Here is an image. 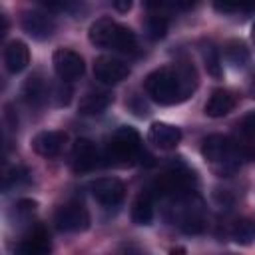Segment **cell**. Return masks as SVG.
Listing matches in <instances>:
<instances>
[{"instance_id": "cell-18", "label": "cell", "mask_w": 255, "mask_h": 255, "mask_svg": "<svg viewBox=\"0 0 255 255\" xmlns=\"http://www.w3.org/2000/svg\"><path fill=\"white\" fill-rule=\"evenodd\" d=\"M153 219V205L149 193L137 195V199L131 203V221L135 225H149Z\"/></svg>"}, {"instance_id": "cell-31", "label": "cell", "mask_w": 255, "mask_h": 255, "mask_svg": "<svg viewBox=\"0 0 255 255\" xmlns=\"http://www.w3.org/2000/svg\"><path fill=\"white\" fill-rule=\"evenodd\" d=\"M110 2H112V6H114L118 12L124 14V12H128V10L131 8V2H133V0H110Z\"/></svg>"}, {"instance_id": "cell-7", "label": "cell", "mask_w": 255, "mask_h": 255, "mask_svg": "<svg viewBox=\"0 0 255 255\" xmlns=\"http://www.w3.org/2000/svg\"><path fill=\"white\" fill-rule=\"evenodd\" d=\"M129 74V66L114 56H100L94 62V76L96 80H100L102 84H120L122 80H126Z\"/></svg>"}, {"instance_id": "cell-22", "label": "cell", "mask_w": 255, "mask_h": 255, "mask_svg": "<svg viewBox=\"0 0 255 255\" xmlns=\"http://www.w3.org/2000/svg\"><path fill=\"white\" fill-rule=\"evenodd\" d=\"M201 56H203V62H205V68L207 72L213 76V78H221L223 74V66H221V58H219V52L215 46L207 44L201 48Z\"/></svg>"}, {"instance_id": "cell-6", "label": "cell", "mask_w": 255, "mask_h": 255, "mask_svg": "<svg viewBox=\"0 0 255 255\" xmlns=\"http://www.w3.org/2000/svg\"><path fill=\"white\" fill-rule=\"evenodd\" d=\"M52 64H54V72H56L58 78L64 80V82H74V80H78V78L84 74V70H86L84 58H82L78 52L70 50V48H60V50H56L54 56H52Z\"/></svg>"}, {"instance_id": "cell-20", "label": "cell", "mask_w": 255, "mask_h": 255, "mask_svg": "<svg viewBox=\"0 0 255 255\" xmlns=\"http://www.w3.org/2000/svg\"><path fill=\"white\" fill-rule=\"evenodd\" d=\"M143 28H145V36L149 40H153V42L161 40L167 34V18L159 12H149V16L145 18Z\"/></svg>"}, {"instance_id": "cell-30", "label": "cell", "mask_w": 255, "mask_h": 255, "mask_svg": "<svg viewBox=\"0 0 255 255\" xmlns=\"http://www.w3.org/2000/svg\"><path fill=\"white\" fill-rule=\"evenodd\" d=\"M171 2H173V6H175L177 10H183V12H185V10L195 8L199 0H171Z\"/></svg>"}, {"instance_id": "cell-2", "label": "cell", "mask_w": 255, "mask_h": 255, "mask_svg": "<svg viewBox=\"0 0 255 255\" xmlns=\"http://www.w3.org/2000/svg\"><path fill=\"white\" fill-rule=\"evenodd\" d=\"M88 38L96 48H108V50H116L124 54H135L137 50L135 34L128 26L118 24L112 18L96 20L88 30Z\"/></svg>"}, {"instance_id": "cell-24", "label": "cell", "mask_w": 255, "mask_h": 255, "mask_svg": "<svg viewBox=\"0 0 255 255\" xmlns=\"http://www.w3.org/2000/svg\"><path fill=\"white\" fill-rule=\"evenodd\" d=\"M28 175H30L28 169L22 167V165H14V167L6 169V173H4V189H10V187H16V185L24 183L28 179Z\"/></svg>"}, {"instance_id": "cell-8", "label": "cell", "mask_w": 255, "mask_h": 255, "mask_svg": "<svg viewBox=\"0 0 255 255\" xmlns=\"http://www.w3.org/2000/svg\"><path fill=\"white\" fill-rule=\"evenodd\" d=\"M90 191L102 205H118L126 195V185L118 177H100L90 183Z\"/></svg>"}, {"instance_id": "cell-16", "label": "cell", "mask_w": 255, "mask_h": 255, "mask_svg": "<svg viewBox=\"0 0 255 255\" xmlns=\"http://www.w3.org/2000/svg\"><path fill=\"white\" fill-rule=\"evenodd\" d=\"M112 104V94L110 92H104V90H90L82 96L80 100V114L84 116H98L102 114L104 110H108V106Z\"/></svg>"}, {"instance_id": "cell-9", "label": "cell", "mask_w": 255, "mask_h": 255, "mask_svg": "<svg viewBox=\"0 0 255 255\" xmlns=\"http://www.w3.org/2000/svg\"><path fill=\"white\" fill-rule=\"evenodd\" d=\"M22 30L34 40H46L54 34L56 22L52 16L40 10H28L22 14Z\"/></svg>"}, {"instance_id": "cell-26", "label": "cell", "mask_w": 255, "mask_h": 255, "mask_svg": "<svg viewBox=\"0 0 255 255\" xmlns=\"http://www.w3.org/2000/svg\"><path fill=\"white\" fill-rule=\"evenodd\" d=\"M38 2L54 12H68L76 4V0H38Z\"/></svg>"}, {"instance_id": "cell-29", "label": "cell", "mask_w": 255, "mask_h": 255, "mask_svg": "<svg viewBox=\"0 0 255 255\" xmlns=\"http://www.w3.org/2000/svg\"><path fill=\"white\" fill-rule=\"evenodd\" d=\"M143 2V6L149 10V12H159L169 0H141Z\"/></svg>"}, {"instance_id": "cell-32", "label": "cell", "mask_w": 255, "mask_h": 255, "mask_svg": "<svg viewBox=\"0 0 255 255\" xmlns=\"http://www.w3.org/2000/svg\"><path fill=\"white\" fill-rule=\"evenodd\" d=\"M251 36H253V42H255V24H253V28H251Z\"/></svg>"}, {"instance_id": "cell-3", "label": "cell", "mask_w": 255, "mask_h": 255, "mask_svg": "<svg viewBox=\"0 0 255 255\" xmlns=\"http://www.w3.org/2000/svg\"><path fill=\"white\" fill-rule=\"evenodd\" d=\"M141 155H143V151H141L139 133L133 128H129V126H122L108 139L106 155L104 157H106L108 165L126 167V165L135 163Z\"/></svg>"}, {"instance_id": "cell-14", "label": "cell", "mask_w": 255, "mask_h": 255, "mask_svg": "<svg viewBox=\"0 0 255 255\" xmlns=\"http://www.w3.org/2000/svg\"><path fill=\"white\" fill-rule=\"evenodd\" d=\"M235 104H237V98H235L233 92L223 90V88L221 90H213L209 100L205 102V114L209 118H223L235 108Z\"/></svg>"}, {"instance_id": "cell-28", "label": "cell", "mask_w": 255, "mask_h": 255, "mask_svg": "<svg viewBox=\"0 0 255 255\" xmlns=\"http://www.w3.org/2000/svg\"><path fill=\"white\" fill-rule=\"evenodd\" d=\"M72 98V88L70 86H60L56 90V106H68Z\"/></svg>"}, {"instance_id": "cell-5", "label": "cell", "mask_w": 255, "mask_h": 255, "mask_svg": "<svg viewBox=\"0 0 255 255\" xmlns=\"http://www.w3.org/2000/svg\"><path fill=\"white\" fill-rule=\"evenodd\" d=\"M54 223L60 231H70V233L86 231L90 227V213L82 203H74V201L64 203L54 213Z\"/></svg>"}, {"instance_id": "cell-21", "label": "cell", "mask_w": 255, "mask_h": 255, "mask_svg": "<svg viewBox=\"0 0 255 255\" xmlns=\"http://www.w3.org/2000/svg\"><path fill=\"white\" fill-rule=\"evenodd\" d=\"M225 58L233 66H245L249 62V50L241 40H229L225 44Z\"/></svg>"}, {"instance_id": "cell-11", "label": "cell", "mask_w": 255, "mask_h": 255, "mask_svg": "<svg viewBox=\"0 0 255 255\" xmlns=\"http://www.w3.org/2000/svg\"><path fill=\"white\" fill-rule=\"evenodd\" d=\"M66 139H68V135L64 131H60V129H46V131H40V133L34 135L32 147L42 157H54V155H58L64 149Z\"/></svg>"}, {"instance_id": "cell-1", "label": "cell", "mask_w": 255, "mask_h": 255, "mask_svg": "<svg viewBox=\"0 0 255 255\" xmlns=\"http://www.w3.org/2000/svg\"><path fill=\"white\" fill-rule=\"evenodd\" d=\"M145 94L161 106H171L187 100L197 88V74L195 68L187 62L163 66L147 74L143 82Z\"/></svg>"}, {"instance_id": "cell-25", "label": "cell", "mask_w": 255, "mask_h": 255, "mask_svg": "<svg viewBox=\"0 0 255 255\" xmlns=\"http://www.w3.org/2000/svg\"><path fill=\"white\" fill-rule=\"evenodd\" d=\"M14 207H16L14 211H16V215H18V217H22V219H28V217H30V215L36 211L38 203H36L34 199H20V201H18Z\"/></svg>"}, {"instance_id": "cell-10", "label": "cell", "mask_w": 255, "mask_h": 255, "mask_svg": "<svg viewBox=\"0 0 255 255\" xmlns=\"http://www.w3.org/2000/svg\"><path fill=\"white\" fill-rule=\"evenodd\" d=\"M98 159L100 157H98V149H96L94 141H90L86 137H80L74 141L72 153H70V161H72L74 171H78V173L92 171L98 165Z\"/></svg>"}, {"instance_id": "cell-15", "label": "cell", "mask_w": 255, "mask_h": 255, "mask_svg": "<svg viewBox=\"0 0 255 255\" xmlns=\"http://www.w3.org/2000/svg\"><path fill=\"white\" fill-rule=\"evenodd\" d=\"M50 251V235L44 227H34L20 243H18V253L24 255H44Z\"/></svg>"}, {"instance_id": "cell-19", "label": "cell", "mask_w": 255, "mask_h": 255, "mask_svg": "<svg viewBox=\"0 0 255 255\" xmlns=\"http://www.w3.org/2000/svg\"><path fill=\"white\" fill-rule=\"evenodd\" d=\"M213 8L221 14H251L255 0H213Z\"/></svg>"}, {"instance_id": "cell-12", "label": "cell", "mask_w": 255, "mask_h": 255, "mask_svg": "<svg viewBox=\"0 0 255 255\" xmlns=\"http://www.w3.org/2000/svg\"><path fill=\"white\" fill-rule=\"evenodd\" d=\"M147 139L159 149H171L181 141V131L171 124L153 122L147 129Z\"/></svg>"}, {"instance_id": "cell-4", "label": "cell", "mask_w": 255, "mask_h": 255, "mask_svg": "<svg viewBox=\"0 0 255 255\" xmlns=\"http://www.w3.org/2000/svg\"><path fill=\"white\" fill-rule=\"evenodd\" d=\"M201 153L205 161L217 171V173H233L241 163V149L225 135H209L203 139Z\"/></svg>"}, {"instance_id": "cell-23", "label": "cell", "mask_w": 255, "mask_h": 255, "mask_svg": "<svg viewBox=\"0 0 255 255\" xmlns=\"http://www.w3.org/2000/svg\"><path fill=\"white\" fill-rule=\"evenodd\" d=\"M231 237H233V241L239 243V245H249V243H253V239H255V225H253L249 219H241V221H237V223L233 225Z\"/></svg>"}, {"instance_id": "cell-17", "label": "cell", "mask_w": 255, "mask_h": 255, "mask_svg": "<svg viewBox=\"0 0 255 255\" xmlns=\"http://www.w3.org/2000/svg\"><path fill=\"white\" fill-rule=\"evenodd\" d=\"M22 96L30 106H42L48 98V86L40 76H32L22 86Z\"/></svg>"}, {"instance_id": "cell-27", "label": "cell", "mask_w": 255, "mask_h": 255, "mask_svg": "<svg viewBox=\"0 0 255 255\" xmlns=\"http://www.w3.org/2000/svg\"><path fill=\"white\" fill-rule=\"evenodd\" d=\"M241 128H243V131H245L251 139H255V110H253V112H249V114L243 118Z\"/></svg>"}, {"instance_id": "cell-13", "label": "cell", "mask_w": 255, "mask_h": 255, "mask_svg": "<svg viewBox=\"0 0 255 255\" xmlns=\"http://www.w3.org/2000/svg\"><path fill=\"white\" fill-rule=\"evenodd\" d=\"M30 64V50L22 40H12L4 48V66L10 74L22 72Z\"/></svg>"}]
</instances>
